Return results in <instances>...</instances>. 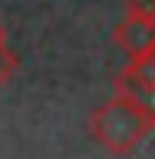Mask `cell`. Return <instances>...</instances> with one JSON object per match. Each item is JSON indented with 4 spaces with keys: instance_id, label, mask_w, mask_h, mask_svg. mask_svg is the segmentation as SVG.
<instances>
[{
    "instance_id": "obj_4",
    "label": "cell",
    "mask_w": 155,
    "mask_h": 159,
    "mask_svg": "<svg viewBox=\"0 0 155 159\" xmlns=\"http://www.w3.org/2000/svg\"><path fill=\"white\" fill-rule=\"evenodd\" d=\"M122 93L136 96L139 103H142V106L155 116V80H149V83H142V86H132V89H122Z\"/></svg>"
},
{
    "instance_id": "obj_3",
    "label": "cell",
    "mask_w": 155,
    "mask_h": 159,
    "mask_svg": "<svg viewBox=\"0 0 155 159\" xmlns=\"http://www.w3.org/2000/svg\"><path fill=\"white\" fill-rule=\"evenodd\" d=\"M17 70H20V60H17V53L10 50L7 30H3V23H0V89L13 80V73H17Z\"/></svg>"
},
{
    "instance_id": "obj_1",
    "label": "cell",
    "mask_w": 155,
    "mask_h": 159,
    "mask_svg": "<svg viewBox=\"0 0 155 159\" xmlns=\"http://www.w3.org/2000/svg\"><path fill=\"white\" fill-rule=\"evenodd\" d=\"M152 129L155 116L136 96H129L122 89H116V96H109L106 103H99L89 116V136L116 159L132 156Z\"/></svg>"
},
{
    "instance_id": "obj_5",
    "label": "cell",
    "mask_w": 155,
    "mask_h": 159,
    "mask_svg": "<svg viewBox=\"0 0 155 159\" xmlns=\"http://www.w3.org/2000/svg\"><path fill=\"white\" fill-rule=\"evenodd\" d=\"M126 17L155 20V0H126Z\"/></svg>"
},
{
    "instance_id": "obj_2",
    "label": "cell",
    "mask_w": 155,
    "mask_h": 159,
    "mask_svg": "<svg viewBox=\"0 0 155 159\" xmlns=\"http://www.w3.org/2000/svg\"><path fill=\"white\" fill-rule=\"evenodd\" d=\"M116 47L129 60H139L155 50V20H139V17H122L112 30Z\"/></svg>"
}]
</instances>
